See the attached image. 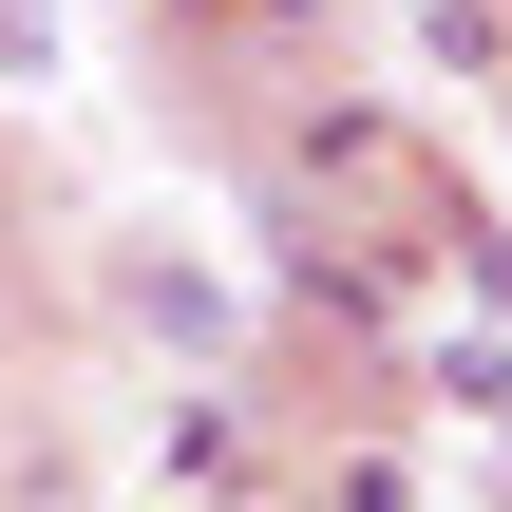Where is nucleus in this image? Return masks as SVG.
Returning <instances> with one entry per match:
<instances>
[{
    "mask_svg": "<svg viewBox=\"0 0 512 512\" xmlns=\"http://www.w3.org/2000/svg\"><path fill=\"white\" fill-rule=\"evenodd\" d=\"M437 399H456L475 437H512V342H456V361H437Z\"/></svg>",
    "mask_w": 512,
    "mask_h": 512,
    "instance_id": "obj_1",
    "label": "nucleus"
}]
</instances>
